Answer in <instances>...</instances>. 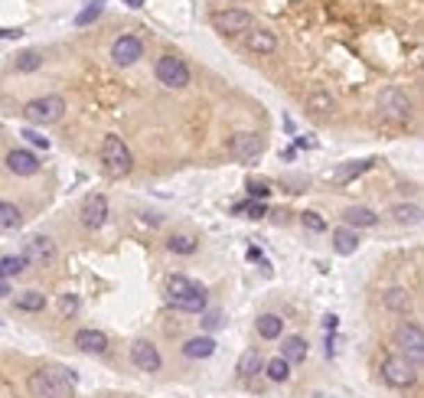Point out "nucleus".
Masks as SVG:
<instances>
[{
	"label": "nucleus",
	"mask_w": 424,
	"mask_h": 398,
	"mask_svg": "<svg viewBox=\"0 0 424 398\" xmlns=\"http://www.w3.org/2000/svg\"><path fill=\"white\" fill-rule=\"evenodd\" d=\"M261 372L268 376V382H287L291 379V363L281 359V356H275V359H268L265 366H261Z\"/></svg>",
	"instance_id": "obj_28"
},
{
	"label": "nucleus",
	"mask_w": 424,
	"mask_h": 398,
	"mask_svg": "<svg viewBox=\"0 0 424 398\" xmlns=\"http://www.w3.org/2000/svg\"><path fill=\"white\" fill-rule=\"evenodd\" d=\"M212 353H215V340L212 336H193V340L183 343V356L186 359H209Z\"/></svg>",
	"instance_id": "obj_20"
},
{
	"label": "nucleus",
	"mask_w": 424,
	"mask_h": 398,
	"mask_svg": "<svg viewBox=\"0 0 424 398\" xmlns=\"http://www.w3.org/2000/svg\"><path fill=\"white\" fill-rule=\"evenodd\" d=\"M382 382L385 385H392V388H411L414 382H418V366H414L411 359H405V356H385L382 359Z\"/></svg>",
	"instance_id": "obj_4"
},
{
	"label": "nucleus",
	"mask_w": 424,
	"mask_h": 398,
	"mask_svg": "<svg viewBox=\"0 0 424 398\" xmlns=\"http://www.w3.org/2000/svg\"><path fill=\"white\" fill-rule=\"evenodd\" d=\"M121 3H127V7H144V0H121Z\"/></svg>",
	"instance_id": "obj_43"
},
{
	"label": "nucleus",
	"mask_w": 424,
	"mask_h": 398,
	"mask_svg": "<svg viewBox=\"0 0 424 398\" xmlns=\"http://www.w3.org/2000/svg\"><path fill=\"white\" fill-rule=\"evenodd\" d=\"M75 379L72 369H36L26 379V388L36 398H75Z\"/></svg>",
	"instance_id": "obj_1"
},
{
	"label": "nucleus",
	"mask_w": 424,
	"mask_h": 398,
	"mask_svg": "<svg viewBox=\"0 0 424 398\" xmlns=\"http://www.w3.org/2000/svg\"><path fill=\"white\" fill-rule=\"evenodd\" d=\"M248 196H252L254 203H261V199H268V196H271V190H268L265 183H248Z\"/></svg>",
	"instance_id": "obj_38"
},
{
	"label": "nucleus",
	"mask_w": 424,
	"mask_h": 398,
	"mask_svg": "<svg viewBox=\"0 0 424 398\" xmlns=\"http://www.w3.org/2000/svg\"><path fill=\"white\" fill-rule=\"evenodd\" d=\"M167 304L180 313H206V288L183 274H173L167 281Z\"/></svg>",
	"instance_id": "obj_2"
},
{
	"label": "nucleus",
	"mask_w": 424,
	"mask_h": 398,
	"mask_svg": "<svg viewBox=\"0 0 424 398\" xmlns=\"http://www.w3.org/2000/svg\"><path fill=\"white\" fill-rule=\"evenodd\" d=\"M20 226H23L20 206L0 199V232H13V229H20Z\"/></svg>",
	"instance_id": "obj_25"
},
{
	"label": "nucleus",
	"mask_w": 424,
	"mask_h": 398,
	"mask_svg": "<svg viewBox=\"0 0 424 398\" xmlns=\"http://www.w3.org/2000/svg\"><path fill=\"white\" fill-rule=\"evenodd\" d=\"M254 330L261 340H277V336L284 333V317H277V313H261L258 320H254Z\"/></svg>",
	"instance_id": "obj_19"
},
{
	"label": "nucleus",
	"mask_w": 424,
	"mask_h": 398,
	"mask_svg": "<svg viewBox=\"0 0 424 398\" xmlns=\"http://www.w3.org/2000/svg\"><path fill=\"white\" fill-rule=\"evenodd\" d=\"M82 226L85 229H101L105 226V219H108V199L101 193H92V196H85V203H82Z\"/></svg>",
	"instance_id": "obj_13"
},
{
	"label": "nucleus",
	"mask_w": 424,
	"mask_h": 398,
	"mask_svg": "<svg viewBox=\"0 0 424 398\" xmlns=\"http://www.w3.org/2000/svg\"><path fill=\"white\" fill-rule=\"evenodd\" d=\"M382 304H385V310H408L411 307V294L405 288H392V291L382 294Z\"/></svg>",
	"instance_id": "obj_29"
},
{
	"label": "nucleus",
	"mask_w": 424,
	"mask_h": 398,
	"mask_svg": "<svg viewBox=\"0 0 424 398\" xmlns=\"http://www.w3.org/2000/svg\"><path fill=\"white\" fill-rule=\"evenodd\" d=\"M307 111L310 115H317V118H327L329 111H333V98L327 92H310L307 95Z\"/></svg>",
	"instance_id": "obj_30"
},
{
	"label": "nucleus",
	"mask_w": 424,
	"mask_h": 398,
	"mask_svg": "<svg viewBox=\"0 0 424 398\" xmlns=\"http://www.w3.org/2000/svg\"><path fill=\"white\" fill-rule=\"evenodd\" d=\"M372 157H366V160H350V163H343V167H339L336 173H333V180H336V183H352V180H356V176H362V173L366 170H372Z\"/></svg>",
	"instance_id": "obj_22"
},
{
	"label": "nucleus",
	"mask_w": 424,
	"mask_h": 398,
	"mask_svg": "<svg viewBox=\"0 0 424 398\" xmlns=\"http://www.w3.org/2000/svg\"><path fill=\"white\" fill-rule=\"evenodd\" d=\"M40 157L33 151H23V147H17V151L7 154V170L17 173V176H36L40 173Z\"/></svg>",
	"instance_id": "obj_15"
},
{
	"label": "nucleus",
	"mask_w": 424,
	"mask_h": 398,
	"mask_svg": "<svg viewBox=\"0 0 424 398\" xmlns=\"http://www.w3.org/2000/svg\"><path fill=\"white\" fill-rule=\"evenodd\" d=\"M20 138H26L33 144V147H42V151H49V138H42L40 131H33V128H23L20 131Z\"/></svg>",
	"instance_id": "obj_37"
},
{
	"label": "nucleus",
	"mask_w": 424,
	"mask_h": 398,
	"mask_svg": "<svg viewBox=\"0 0 424 398\" xmlns=\"http://www.w3.org/2000/svg\"><path fill=\"white\" fill-rule=\"evenodd\" d=\"M56 258V245L53 238L46 235H33L26 245H23V261L26 265H49V261Z\"/></svg>",
	"instance_id": "obj_14"
},
{
	"label": "nucleus",
	"mask_w": 424,
	"mask_h": 398,
	"mask_svg": "<svg viewBox=\"0 0 424 398\" xmlns=\"http://www.w3.org/2000/svg\"><path fill=\"white\" fill-rule=\"evenodd\" d=\"M225 151H229L232 160L252 163L265 154V140H261V134H254V131H235L232 138H229V144H225Z\"/></svg>",
	"instance_id": "obj_8"
},
{
	"label": "nucleus",
	"mask_w": 424,
	"mask_h": 398,
	"mask_svg": "<svg viewBox=\"0 0 424 398\" xmlns=\"http://www.w3.org/2000/svg\"><path fill=\"white\" fill-rule=\"evenodd\" d=\"M140 56H144V40H138V36L121 33L115 43H111V59H115L117 65H134Z\"/></svg>",
	"instance_id": "obj_12"
},
{
	"label": "nucleus",
	"mask_w": 424,
	"mask_h": 398,
	"mask_svg": "<svg viewBox=\"0 0 424 398\" xmlns=\"http://www.w3.org/2000/svg\"><path fill=\"white\" fill-rule=\"evenodd\" d=\"M7 294H10V284H7V281L0 278V297H7Z\"/></svg>",
	"instance_id": "obj_42"
},
{
	"label": "nucleus",
	"mask_w": 424,
	"mask_h": 398,
	"mask_svg": "<svg viewBox=\"0 0 424 398\" xmlns=\"http://www.w3.org/2000/svg\"><path fill=\"white\" fill-rule=\"evenodd\" d=\"M46 307V294L40 291H23L17 294V310H26V313H36Z\"/></svg>",
	"instance_id": "obj_31"
},
{
	"label": "nucleus",
	"mask_w": 424,
	"mask_h": 398,
	"mask_svg": "<svg viewBox=\"0 0 424 398\" xmlns=\"http://www.w3.org/2000/svg\"><path fill=\"white\" fill-rule=\"evenodd\" d=\"M98 157H101V170H105L111 180H121V176H127V173L134 170V154H131V147H127L117 134H108V138L101 140Z\"/></svg>",
	"instance_id": "obj_3"
},
{
	"label": "nucleus",
	"mask_w": 424,
	"mask_h": 398,
	"mask_svg": "<svg viewBox=\"0 0 424 398\" xmlns=\"http://www.w3.org/2000/svg\"><path fill=\"white\" fill-rule=\"evenodd\" d=\"M20 36H23L20 26H17V30H13V26H0V40H20Z\"/></svg>",
	"instance_id": "obj_40"
},
{
	"label": "nucleus",
	"mask_w": 424,
	"mask_h": 398,
	"mask_svg": "<svg viewBox=\"0 0 424 398\" xmlns=\"http://www.w3.org/2000/svg\"><path fill=\"white\" fill-rule=\"evenodd\" d=\"M23 268H26L23 255H7V258H0V278H3V281L13 278V274H20Z\"/></svg>",
	"instance_id": "obj_34"
},
{
	"label": "nucleus",
	"mask_w": 424,
	"mask_h": 398,
	"mask_svg": "<svg viewBox=\"0 0 424 398\" xmlns=\"http://www.w3.org/2000/svg\"><path fill=\"white\" fill-rule=\"evenodd\" d=\"M232 213H248L252 219H265L268 206L265 203H238V206H232Z\"/></svg>",
	"instance_id": "obj_35"
},
{
	"label": "nucleus",
	"mask_w": 424,
	"mask_h": 398,
	"mask_svg": "<svg viewBox=\"0 0 424 398\" xmlns=\"http://www.w3.org/2000/svg\"><path fill=\"white\" fill-rule=\"evenodd\" d=\"M206 330H219V326H222V317H219V313H206Z\"/></svg>",
	"instance_id": "obj_41"
},
{
	"label": "nucleus",
	"mask_w": 424,
	"mask_h": 398,
	"mask_svg": "<svg viewBox=\"0 0 424 398\" xmlns=\"http://www.w3.org/2000/svg\"><path fill=\"white\" fill-rule=\"evenodd\" d=\"M281 359H287V363H304L307 359V340L304 336H284Z\"/></svg>",
	"instance_id": "obj_24"
},
{
	"label": "nucleus",
	"mask_w": 424,
	"mask_h": 398,
	"mask_svg": "<svg viewBox=\"0 0 424 398\" xmlns=\"http://www.w3.org/2000/svg\"><path fill=\"white\" fill-rule=\"evenodd\" d=\"M379 111L395 124H408L411 121V98L402 88H385L379 95Z\"/></svg>",
	"instance_id": "obj_9"
},
{
	"label": "nucleus",
	"mask_w": 424,
	"mask_h": 398,
	"mask_svg": "<svg viewBox=\"0 0 424 398\" xmlns=\"http://www.w3.org/2000/svg\"><path fill=\"white\" fill-rule=\"evenodd\" d=\"M261 366H265V359H261V353L258 349H245L242 356H238V366H235V372L242 379H252L261 372Z\"/></svg>",
	"instance_id": "obj_23"
},
{
	"label": "nucleus",
	"mask_w": 424,
	"mask_h": 398,
	"mask_svg": "<svg viewBox=\"0 0 424 398\" xmlns=\"http://www.w3.org/2000/svg\"><path fill=\"white\" fill-rule=\"evenodd\" d=\"M248 53H254V56L277 53V33H271V30H252V33H248Z\"/></svg>",
	"instance_id": "obj_17"
},
{
	"label": "nucleus",
	"mask_w": 424,
	"mask_h": 398,
	"mask_svg": "<svg viewBox=\"0 0 424 398\" xmlns=\"http://www.w3.org/2000/svg\"><path fill=\"white\" fill-rule=\"evenodd\" d=\"M333 248H336V255H356V248H359V232L339 226L336 232H333Z\"/></svg>",
	"instance_id": "obj_21"
},
{
	"label": "nucleus",
	"mask_w": 424,
	"mask_h": 398,
	"mask_svg": "<svg viewBox=\"0 0 424 398\" xmlns=\"http://www.w3.org/2000/svg\"><path fill=\"white\" fill-rule=\"evenodd\" d=\"M154 76H157L160 85H167V88H186L190 85V78H193V72H190V65H186V59L167 53V56H160L157 59Z\"/></svg>",
	"instance_id": "obj_6"
},
{
	"label": "nucleus",
	"mask_w": 424,
	"mask_h": 398,
	"mask_svg": "<svg viewBox=\"0 0 424 398\" xmlns=\"http://www.w3.org/2000/svg\"><path fill=\"white\" fill-rule=\"evenodd\" d=\"M212 26H215V33H222V36H238V33L252 30V13L242 10V7H232V10L215 13Z\"/></svg>",
	"instance_id": "obj_10"
},
{
	"label": "nucleus",
	"mask_w": 424,
	"mask_h": 398,
	"mask_svg": "<svg viewBox=\"0 0 424 398\" xmlns=\"http://www.w3.org/2000/svg\"><path fill=\"white\" fill-rule=\"evenodd\" d=\"M300 222H304V226H307L310 232H323V229H327V219H323L320 213H310V209H307L304 215H300Z\"/></svg>",
	"instance_id": "obj_36"
},
{
	"label": "nucleus",
	"mask_w": 424,
	"mask_h": 398,
	"mask_svg": "<svg viewBox=\"0 0 424 398\" xmlns=\"http://www.w3.org/2000/svg\"><path fill=\"white\" fill-rule=\"evenodd\" d=\"M75 346L88 356H105L108 353V336L101 330H92V326H85L75 333Z\"/></svg>",
	"instance_id": "obj_16"
},
{
	"label": "nucleus",
	"mask_w": 424,
	"mask_h": 398,
	"mask_svg": "<svg viewBox=\"0 0 424 398\" xmlns=\"http://www.w3.org/2000/svg\"><path fill=\"white\" fill-rule=\"evenodd\" d=\"M105 10V0H92V3H85L82 10L75 13V26H88V23H95Z\"/></svg>",
	"instance_id": "obj_32"
},
{
	"label": "nucleus",
	"mask_w": 424,
	"mask_h": 398,
	"mask_svg": "<svg viewBox=\"0 0 424 398\" xmlns=\"http://www.w3.org/2000/svg\"><path fill=\"white\" fill-rule=\"evenodd\" d=\"M167 248L173 255H196V251H199V242L193 235H186V232H177V235L167 238Z\"/></svg>",
	"instance_id": "obj_27"
},
{
	"label": "nucleus",
	"mask_w": 424,
	"mask_h": 398,
	"mask_svg": "<svg viewBox=\"0 0 424 398\" xmlns=\"http://www.w3.org/2000/svg\"><path fill=\"white\" fill-rule=\"evenodd\" d=\"M392 219L398 226H418L421 222V206L418 203H398L392 206Z\"/></svg>",
	"instance_id": "obj_26"
},
{
	"label": "nucleus",
	"mask_w": 424,
	"mask_h": 398,
	"mask_svg": "<svg viewBox=\"0 0 424 398\" xmlns=\"http://www.w3.org/2000/svg\"><path fill=\"white\" fill-rule=\"evenodd\" d=\"M59 307H63V313H75L79 310V297H75V294H63Z\"/></svg>",
	"instance_id": "obj_39"
},
{
	"label": "nucleus",
	"mask_w": 424,
	"mask_h": 398,
	"mask_svg": "<svg viewBox=\"0 0 424 398\" xmlns=\"http://www.w3.org/2000/svg\"><path fill=\"white\" fill-rule=\"evenodd\" d=\"M392 340H395V349H398V356L411 359L414 366H421V359H424V333H421V323H414V320L398 323V330H395Z\"/></svg>",
	"instance_id": "obj_5"
},
{
	"label": "nucleus",
	"mask_w": 424,
	"mask_h": 398,
	"mask_svg": "<svg viewBox=\"0 0 424 398\" xmlns=\"http://www.w3.org/2000/svg\"><path fill=\"white\" fill-rule=\"evenodd\" d=\"M65 111V98L63 95H42V98H33L23 105V118L30 124H56L63 118Z\"/></svg>",
	"instance_id": "obj_7"
},
{
	"label": "nucleus",
	"mask_w": 424,
	"mask_h": 398,
	"mask_svg": "<svg viewBox=\"0 0 424 398\" xmlns=\"http://www.w3.org/2000/svg\"><path fill=\"white\" fill-rule=\"evenodd\" d=\"M375 222H379V215L372 213L369 206H350L343 213V226L346 229H372Z\"/></svg>",
	"instance_id": "obj_18"
},
{
	"label": "nucleus",
	"mask_w": 424,
	"mask_h": 398,
	"mask_svg": "<svg viewBox=\"0 0 424 398\" xmlns=\"http://www.w3.org/2000/svg\"><path fill=\"white\" fill-rule=\"evenodd\" d=\"M131 363L140 369V372H160L163 359H160V349L150 340H134L131 346Z\"/></svg>",
	"instance_id": "obj_11"
},
{
	"label": "nucleus",
	"mask_w": 424,
	"mask_h": 398,
	"mask_svg": "<svg viewBox=\"0 0 424 398\" xmlns=\"http://www.w3.org/2000/svg\"><path fill=\"white\" fill-rule=\"evenodd\" d=\"M17 72H36L42 65V53H36V49H26V53H20L17 56Z\"/></svg>",
	"instance_id": "obj_33"
}]
</instances>
